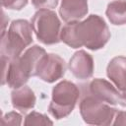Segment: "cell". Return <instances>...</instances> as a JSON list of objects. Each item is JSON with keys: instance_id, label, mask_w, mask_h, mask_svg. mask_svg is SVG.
I'll return each instance as SVG.
<instances>
[{"instance_id": "5bb4252c", "label": "cell", "mask_w": 126, "mask_h": 126, "mask_svg": "<svg viewBox=\"0 0 126 126\" xmlns=\"http://www.w3.org/2000/svg\"><path fill=\"white\" fill-rule=\"evenodd\" d=\"M24 124L26 126H29V125H52L53 122L47 117V115L36 112V111H32L25 117Z\"/></svg>"}, {"instance_id": "3957f363", "label": "cell", "mask_w": 126, "mask_h": 126, "mask_svg": "<svg viewBox=\"0 0 126 126\" xmlns=\"http://www.w3.org/2000/svg\"><path fill=\"white\" fill-rule=\"evenodd\" d=\"M32 24L23 19L14 20L7 32L1 33L0 55L1 59L12 60L22 54L32 42Z\"/></svg>"}, {"instance_id": "30bf717a", "label": "cell", "mask_w": 126, "mask_h": 126, "mask_svg": "<svg viewBox=\"0 0 126 126\" xmlns=\"http://www.w3.org/2000/svg\"><path fill=\"white\" fill-rule=\"evenodd\" d=\"M88 0H61L59 15L68 23L80 21L88 14Z\"/></svg>"}, {"instance_id": "ba28073f", "label": "cell", "mask_w": 126, "mask_h": 126, "mask_svg": "<svg viewBox=\"0 0 126 126\" xmlns=\"http://www.w3.org/2000/svg\"><path fill=\"white\" fill-rule=\"evenodd\" d=\"M88 93L110 105L118 104L120 92L105 79H93L88 85Z\"/></svg>"}, {"instance_id": "7a4b0ae2", "label": "cell", "mask_w": 126, "mask_h": 126, "mask_svg": "<svg viewBox=\"0 0 126 126\" xmlns=\"http://www.w3.org/2000/svg\"><path fill=\"white\" fill-rule=\"evenodd\" d=\"M45 54L44 48L34 44L29 47L24 54L10 61L1 59L3 63L2 85L7 84L11 89L26 85L31 77L36 76L39 63Z\"/></svg>"}, {"instance_id": "2e32d148", "label": "cell", "mask_w": 126, "mask_h": 126, "mask_svg": "<svg viewBox=\"0 0 126 126\" xmlns=\"http://www.w3.org/2000/svg\"><path fill=\"white\" fill-rule=\"evenodd\" d=\"M1 4L6 9L19 11L27 6L28 0H1Z\"/></svg>"}, {"instance_id": "4fadbf2b", "label": "cell", "mask_w": 126, "mask_h": 126, "mask_svg": "<svg viewBox=\"0 0 126 126\" xmlns=\"http://www.w3.org/2000/svg\"><path fill=\"white\" fill-rule=\"evenodd\" d=\"M105 15L115 26L126 25V0H114L107 5Z\"/></svg>"}, {"instance_id": "5b68a950", "label": "cell", "mask_w": 126, "mask_h": 126, "mask_svg": "<svg viewBox=\"0 0 126 126\" xmlns=\"http://www.w3.org/2000/svg\"><path fill=\"white\" fill-rule=\"evenodd\" d=\"M33 32L41 43L45 45L56 44L61 41V22L57 14L50 9H39L31 21Z\"/></svg>"}, {"instance_id": "8992f818", "label": "cell", "mask_w": 126, "mask_h": 126, "mask_svg": "<svg viewBox=\"0 0 126 126\" xmlns=\"http://www.w3.org/2000/svg\"><path fill=\"white\" fill-rule=\"evenodd\" d=\"M117 109L94 95L86 94L80 102V113L83 120L91 125H110Z\"/></svg>"}, {"instance_id": "6da1fadb", "label": "cell", "mask_w": 126, "mask_h": 126, "mask_svg": "<svg viewBox=\"0 0 126 126\" xmlns=\"http://www.w3.org/2000/svg\"><path fill=\"white\" fill-rule=\"evenodd\" d=\"M60 38L71 48L85 46L90 50H98L108 42L110 32L103 18L92 14L84 21L68 22L61 29Z\"/></svg>"}, {"instance_id": "e0dca14e", "label": "cell", "mask_w": 126, "mask_h": 126, "mask_svg": "<svg viewBox=\"0 0 126 126\" xmlns=\"http://www.w3.org/2000/svg\"><path fill=\"white\" fill-rule=\"evenodd\" d=\"M59 0H32V4L37 10L39 9H54L57 7Z\"/></svg>"}, {"instance_id": "7c38bea8", "label": "cell", "mask_w": 126, "mask_h": 126, "mask_svg": "<svg viewBox=\"0 0 126 126\" xmlns=\"http://www.w3.org/2000/svg\"><path fill=\"white\" fill-rule=\"evenodd\" d=\"M106 75L119 92L126 91V57L116 56L112 58L106 67Z\"/></svg>"}, {"instance_id": "ac0fdd59", "label": "cell", "mask_w": 126, "mask_h": 126, "mask_svg": "<svg viewBox=\"0 0 126 126\" xmlns=\"http://www.w3.org/2000/svg\"><path fill=\"white\" fill-rule=\"evenodd\" d=\"M112 125H126V111L119 110L116 111Z\"/></svg>"}, {"instance_id": "277c9868", "label": "cell", "mask_w": 126, "mask_h": 126, "mask_svg": "<svg viewBox=\"0 0 126 126\" xmlns=\"http://www.w3.org/2000/svg\"><path fill=\"white\" fill-rule=\"evenodd\" d=\"M51 94L48 112L52 117L59 120L67 117L74 110L81 92L76 84L63 80L53 87Z\"/></svg>"}, {"instance_id": "9a60e30c", "label": "cell", "mask_w": 126, "mask_h": 126, "mask_svg": "<svg viewBox=\"0 0 126 126\" xmlns=\"http://www.w3.org/2000/svg\"><path fill=\"white\" fill-rule=\"evenodd\" d=\"M22 115L16 111H11L6 113L1 118L2 126H19L22 124Z\"/></svg>"}, {"instance_id": "9c48e42d", "label": "cell", "mask_w": 126, "mask_h": 126, "mask_svg": "<svg viewBox=\"0 0 126 126\" xmlns=\"http://www.w3.org/2000/svg\"><path fill=\"white\" fill-rule=\"evenodd\" d=\"M68 68L77 79L88 80L93 76L94 70L93 56L85 50H78L70 58Z\"/></svg>"}, {"instance_id": "52a82bcc", "label": "cell", "mask_w": 126, "mask_h": 126, "mask_svg": "<svg viewBox=\"0 0 126 126\" xmlns=\"http://www.w3.org/2000/svg\"><path fill=\"white\" fill-rule=\"evenodd\" d=\"M66 72V63L55 53H46L37 68L36 76L46 83H54L61 79Z\"/></svg>"}, {"instance_id": "8fae6325", "label": "cell", "mask_w": 126, "mask_h": 126, "mask_svg": "<svg viewBox=\"0 0 126 126\" xmlns=\"http://www.w3.org/2000/svg\"><path fill=\"white\" fill-rule=\"evenodd\" d=\"M11 101L14 108L21 113H27L34 107L36 97L33 91L29 86L24 85L20 88L13 89L11 93Z\"/></svg>"}, {"instance_id": "d6986e66", "label": "cell", "mask_w": 126, "mask_h": 126, "mask_svg": "<svg viewBox=\"0 0 126 126\" xmlns=\"http://www.w3.org/2000/svg\"><path fill=\"white\" fill-rule=\"evenodd\" d=\"M118 104H120L121 106L126 107V91H124V92H120Z\"/></svg>"}]
</instances>
